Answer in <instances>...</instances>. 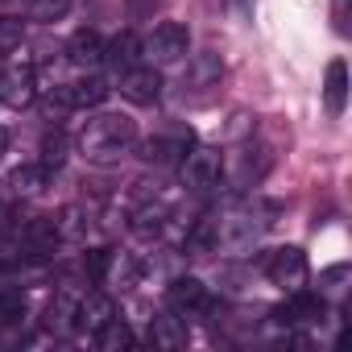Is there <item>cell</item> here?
Segmentation results:
<instances>
[{"label":"cell","mask_w":352,"mask_h":352,"mask_svg":"<svg viewBox=\"0 0 352 352\" xmlns=\"http://www.w3.org/2000/svg\"><path fill=\"white\" fill-rule=\"evenodd\" d=\"M75 145L91 166H116L137 149V120L124 112H100L79 129Z\"/></svg>","instance_id":"6da1fadb"},{"label":"cell","mask_w":352,"mask_h":352,"mask_svg":"<svg viewBox=\"0 0 352 352\" xmlns=\"http://www.w3.org/2000/svg\"><path fill=\"white\" fill-rule=\"evenodd\" d=\"M274 212H278L274 204H253V208H245V212H232V216L216 220V253H220V249L232 253V257L253 253V249L261 245L265 228L274 224Z\"/></svg>","instance_id":"7a4b0ae2"},{"label":"cell","mask_w":352,"mask_h":352,"mask_svg":"<svg viewBox=\"0 0 352 352\" xmlns=\"http://www.w3.org/2000/svg\"><path fill=\"white\" fill-rule=\"evenodd\" d=\"M179 179H183V187L195 191V195L216 191L220 179H224V153L212 149V145H191L187 157L179 162Z\"/></svg>","instance_id":"3957f363"},{"label":"cell","mask_w":352,"mask_h":352,"mask_svg":"<svg viewBox=\"0 0 352 352\" xmlns=\"http://www.w3.org/2000/svg\"><path fill=\"white\" fill-rule=\"evenodd\" d=\"M270 319H274V327H286V331H294V327H319L327 319V298L315 294V290H307V286H298V290H290V298L282 307L270 311Z\"/></svg>","instance_id":"277c9868"},{"label":"cell","mask_w":352,"mask_h":352,"mask_svg":"<svg viewBox=\"0 0 352 352\" xmlns=\"http://www.w3.org/2000/svg\"><path fill=\"white\" fill-rule=\"evenodd\" d=\"M145 58H153L157 67H174V63H183L191 54V34L183 21H157L153 34L141 42Z\"/></svg>","instance_id":"5b68a950"},{"label":"cell","mask_w":352,"mask_h":352,"mask_svg":"<svg viewBox=\"0 0 352 352\" xmlns=\"http://www.w3.org/2000/svg\"><path fill=\"white\" fill-rule=\"evenodd\" d=\"M166 307H170L174 315L191 319V315H212V311H216V298H212V290H208L195 274H183V278H174V282L166 286Z\"/></svg>","instance_id":"8992f818"},{"label":"cell","mask_w":352,"mask_h":352,"mask_svg":"<svg viewBox=\"0 0 352 352\" xmlns=\"http://www.w3.org/2000/svg\"><path fill=\"white\" fill-rule=\"evenodd\" d=\"M265 274H270V282H274V286H282V290L290 294V290L307 286L311 265H307V253H302L298 245H282V249H274V253H270Z\"/></svg>","instance_id":"52a82bcc"},{"label":"cell","mask_w":352,"mask_h":352,"mask_svg":"<svg viewBox=\"0 0 352 352\" xmlns=\"http://www.w3.org/2000/svg\"><path fill=\"white\" fill-rule=\"evenodd\" d=\"M108 100V83L100 79V75H83V79H75V83H63V87H54L50 91V104H58V108H75V112H87V108H100Z\"/></svg>","instance_id":"ba28073f"},{"label":"cell","mask_w":352,"mask_h":352,"mask_svg":"<svg viewBox=\"0 0 352 352\" xmlns=\"http://www.w3.org/2000/svg\"><path fill=\"white\" fill-rule=\"evenodd\" d=\"M120 96H124L129 104H137V108L157 104V100H162V71H157V67H145V63L120 71Z\"/></svg>","instance_id":"9c48e42d"},{"label":"cell","mask_w":352,"mask_h":352,"mask_svg":"<svg viewBox=\"0 0 352 352\" xmlns=\"http://www.w3.org/2000/svg\"><path fill=\"white\" fill-rule=\"evenodd\" d=\"M34 100H38V75H34L30 63L0 71V104L5 108H30Z\"/></svg>","instance_id":"30bf717a"},{"label":"cell","mask_w":352,"mask_h":352,"mask_svg":"<svg viewBox=\"0 0 352 352\" xmlns=\"http://www.w3.org/2000/svg\"><path fill=\"white\" fill-rule=\"evenodd\" d=\"M191 145H195V133H191V129H179L174 137H149V141L141 145V157H145L149 166H179Z\"/></svg>","instance_id":"8fae6325"},{"label":"cell","mask_w":352,"mask_h":352,"mask_svg":"<svg viewBox=\"0 0 352 352\" xmlns=\"http://www.w3.org/2000/svg\"><path fill=\"white\" fill-rule=\"evenodd\" d=\"M112 315H116L112 294H104V290H87V294L79 298V307H75V331H79V336H96Z\"/></svg>","instance_id":"7c38bea8"},{"label":"cell","mask_w":352,"mask_h":352,"mask_svg":"<svg viewBox=\"0 0 352 352\" xmlns=\"http://www.w3.org/2000/svg\"><path fill=\"white\" fill-rule=\"evenodd\" d=\"M170 208L162 204V199H145L141 208H133V216H129V228H133V236H141V241H157L166 228H170Z\"/></svg>","instance_id":"4fadbf2b"},{"label":"cell","mask_w":352,"mask_h":352,"mask_svg":"<svg viewBox=\"0 0 352 352\" xmlns=\"http://www.w3.org/2000/svg\"><path fill=\"white\" fill-rule=\"evenodd\" d=\"M50 183H54V170H46L42 162H25L9 174V191L17 199H38V195H46Z\"/></svg>","instance_id":"5bb4252c"},{"label":"cell","mask_w":352,"mask_h":352,"mask_svg":"<svg viewBox=\"0 0 352 352\" xmlns=\"http://www.w3.org/2000/svg\"><path fill=\"white\" fill-rule=\"evenodd\" d=\"M149 340L157 344V348H187V340H191V331H187V319L183 315H174L170 307L166 311H157L153 319H149Z\"/></svg>","instance_id":"9a60e30c"},{"label":"cell","mask_w":352,"mask_h":352,"mask_svg":"<svg viewBox=\"0 0 352 352\" xmlns=\"http://www.w3.org/2000/svg\"><path fill=\"white\" fill-rule=\"evenodd\" d=\"M137 63H145V50H141V38L133 34V30H124V34H116L112 42H104V67L108 71H129V67H137Z\"/></svg>","instance_id":"2e32d148"},{"label":"cell","mask_w":352,"mask_h":352,"mask_svg":"<svg viewBox=\"0 0 352 352\" xmlns=\"http://www.w3.org/2000/svg\"><path fill=\"white\" fill-rule=\"evenodd\" d=\"M67 58H71L79 71H96V67H104V38H100L96 30H79V34H71V42H67Z\"/></svg>","instance_id":"e0dca14e"},{"label":"cell","mask_w":352,"mask_h":352,"mask_svg":"<svg viewBox=\"0 0 352 352\" xmlns=\"http://www.w3.org/2000/svg\"><path fill=\"white\" fill-rule=\"evenodd\" d=\"M323 104H327V112H331V116H344V108H348V67H344L340 58H331V63H327Z\"/></svg>","instance_id":"ac0fdd59"},{"label":"cell","mask_w":352,"mask_h":352,"mask_svg":"<svg viewBox=\"0 0 352 352\" xmlns=\"http://www.w3.org/2000/svg\"><path fill=\"white\" fill-rule=\"evenodd\" d=\"M141 282V261L133 253H120L112 249V261H108V274H104V286H116V290H133Z\"/></svg>","instance_id":"d6986e66"},{"label":"cell","mask_w":352,"mask_h":352,"mask_svg":"<svg viewBox=\"0 0 352 352\" xmlns=\"http://www.w3.org/2000/svg\"><path fill=\"white\" fill-rule=\"evenodd\" d=\"M30 311V294L21 282L13 278H0V323H21Z\"/></svg>","instance_id":"ffe728a7"},{"label":"cell","mask_w":352,"mask_h":352,"mask_svg":"<svg viewBox=\"0 0 352 352\" xmlns=\"http://www.w3.org/2000/svg\"><path fill=\"white\" fill-rule=\"evenodd\" d=\"M183 253H187V257H208V253H216V220H212V216H199V220L187 228Z\"/></svg>","instance_id":"44dd1931"},{"label":"cell","mask_w":352,"mask_h":352,"mask_svg":"<svg viewBox=\"0 0 352 352\" xmlns=\"http://www.w3.org/2000/svg\"><path fill=\"white\" fill-rule=\"evenodd\" d=\"M75 307H79V298H71L67 290H58V298L50 302V311H46V331L58 340V336H67V331H75Z\"/></svg>","instance_id":"7402d4cb"},{"label":"cell","mask_w":352,"mask_h":352,"mask_svg":"<svg viewBox=\"0 0 352 352\" xmlns=\"http://www.w3.org/2000/svg\"><path fill=\"white\" fill-rule=\"evenodd\" d=\"M91 340H96V344H100L104 352H120V348H137V336H133V327H129L124 319H116V315H112V319H108V323H104V327H100V331L91 336Z\"/></svg>","instance_id":"603a6c76"},{"label":"cell","mask_w":352,"mask_h":352,"mask_svg":"<svg viewBox=\"0 0 352 352\" xmlns=\"http://www.w3.org/2000/svg\"><path fill=\"white\" fill-rule=\"evenodd\" d=\"M67 157H71V137H67L63 129L46 133V137H42V157H38V162H42L46 170H54V174H58Z\"/></svg>","instance_id":"cb8c5ba5"},{"label":"cell","mask_w":352,"mask_h":352,"mask_svg":"<svg viewBox=\"0 0 352 352\" xmlns=\"http://www.w3.org/2000/svg\"><path fill=\"white\" fill-rule=\"evenodd\" d=\"M25 5H30V17H34V21L54 25V21H63V17L71 13L75 0H25Z\"/></svg>","instance_id":"d4e9b609"},{"label":"cell","mask_w":352,"mask_h":352,"mask_svg":"<svg viewBox=\"0 0 352 352\" xmlns=\"http://www.w3.org/2000/svg\"><path fill=\"white\" fill-rule=\"evenodd\" d=\"M21 42H25V21H21V17H9V13H0V58H9Z\"/></svg>","instance_id":"484cf974"},{"label":"cell","mask_w":352,"mask_h":352,"mask_svg":"<svg viewBox=\"0 0 352 352\" xmlns=\"http://www.w3.org/2000/svg\"><path fill=\"white\" fill-rule=\"evenodd\" d=\"M220 75H224V67H220L216 54H195V67H191V83H195V87H208V83H216Z\"/></svg>","instance_id":"4316f807"},{"label":"cell","mask_w":352,"mask_h":352,"mask_svg":"<svg viewBox=\"0 0 352 352\" xmlns=\"http://www.w3.org/2000/svg\"><path fill=\"white\" fill-rule=\"evenodd\" d=\"M108 261H112V249H108V245H96V249H87V253H83V274H87V282H104V274H108Z\"/></svg>","instance_id":"83f0119b"},{"label":"cell","mask_w":352,"mask_h":352,"mask_svg":"<svg viewBox=\"0 0 352 352\" xmlns=\"http://www.w3.org/2000/svg\"><path fill=\"white\" fill-rule=\"evenodd\" d=\"M344 282H348V265H331V270L319 274V294H323V298H327V294H340Z\"/></svg>","instance_id":"f1b7e54d"},{"label":"cell","mask_w":352,"mask_h":352,"mask_svg":"<svg viewBox=\"0 0 352 352\" xmlns=\"http://www.w3.org/2000/svg\"><path fill=\"white\" fill-rule=\"evenodd\" d=\"M162 5H166V0H124V9H129L133 21H149Z\"/></svg>","instance_id":"f546056e"},{"label":"cell","mask_w":352,"mask_h":352,"mask_svg":"<svg viewBox=\"0 0 352 352\" xmlns=\"http://www.w3.org/2000/svg\"><path fill=\"white\" fill-rule=\"evenodd\" d=\"M224 5H228V13H232L236 21H245V25L257 17V0H224Z\"/></svg>","instance_id":"4dcf8cb0"},{"label":"cell","mask_w":352,"mask_h":352,"mask_svg":"<svg viewBox=\"0 0 352 352\" xmlns=\"http://www.w3.org/2000/svg\"><path fill=\"white\" fill-rule=\"evenodd\" d=\"M13 224H17V220H13V208L0 199V236H9V232H13Z\"/></svg>","instance_id":"1f68e13d"},{"label":"cell","mask_w":352,"mask_h":352,"mask_svg":"<svg viewBox=\"0 0 352 352\" xmlns=\"http://www.w3.org/2000/svg\"><path fill=\"white\" fill-rule=\"evenodd\" d=\"M5 153H9V129L0 124V157H5Z\"/></svg>","instance_id":"d6a6232c"},{"label":"cell","mask_w":352,"mask_h":352,"mask_svg":"<svg viewBox=\"0 0 352 352\" xmlns=\"http://www.w3.org/2000/svg\"><path fill=\"white\" fill-rule=\"evenodd\" d=\"M0 13H5V0H0Z\"/></svg>","instance_id":"836d02e7"}]
</instances>
